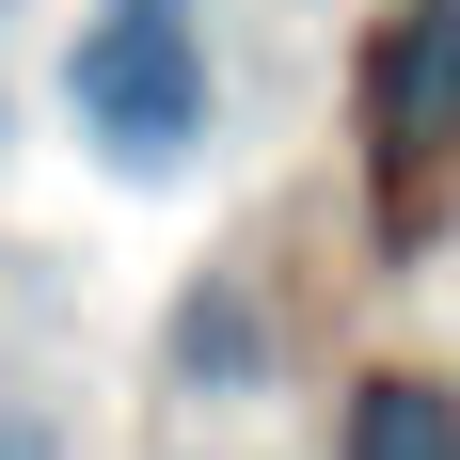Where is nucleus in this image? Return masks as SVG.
I'll use <instances>...</instances> for the list:
<instances>
[{"instance_id": "nucleus-1", "label": "nucleus", "mask_w": 460, "mask_h": 460, "mask_svg": "<svg viewBox=\"0 0 460 460\" xmlns=\"http://www.w3.org/2000/svg\"><path fill=\"white\" fill-rule=\"evenodd\" d=\"M64 95H80L95 128L128 143V159H175V143L207 128V48H190L175 0H128V16H95V32H80Z\"/></svg>"}, {"instance_id": "nucleus-2", "label": "nucleus", "mask_w": 460, "mask_h": 460, "mask_svg": "<svg viewBox=\"0 0 460 460\" xmlns=\"http://www.w3.org/2000/svg\"><path fill=\"white\" fill-rule=\"evenodd\" d=\"M366 111H381V159H445L460 143V0H413V16L381 32Z\"/></svg>"}, {"instance_id": "nucleus-3", "label": "nucleus", "mask_w": 460, "mask_h": 460, "mask_svg": "<svg viewBox=\"0 0 460 460\" xmlns=\"http://www.w3.org/2000/svg\"><path fill=\"white\" fill-rule=\"evenodd\" d=\"M349 460H460V397H445V381H366Z\"/></svg>"}]
</instances>
